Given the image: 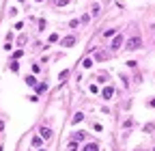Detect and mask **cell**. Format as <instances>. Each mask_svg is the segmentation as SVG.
<instances>
[{
    "mask_svg": "<svg viewBox=\"0 0 155 151\" xmlns=\"http://www.w3.org/2000/svg\"><path fill=\"white\" fill-rule=\"evenodd\" d=\"M140 46H142V39L138 37V35H136V37H131L129 41H127V50H138Z\"/></svg>",
    "mask_w": 155,
    "mask_h": 151,
    "instance_id": "obj_1",
    "label": "cell"
},
{
    "mask_svg": "<svg viewBox=\"0 0 155 151\" xmlns=\"http://www.w3.org/2000/svg\"><path fill=\"white\" fill-rule=\"evenodd\" d=\"M121 46H123V37L116 35V37L112 39V43H110V50H112V52H116V50H119Z\"/></svg>",
    "mask_w": 155,
    "mask_h": 151,
    "instance_id": "obj_2",
    "label": "cell"
},
{
    "mask_svg": "<svg viewBox=\"0 0 155 151\" xmlns=\"http://www.w3.org/2000/svg\"><path fill=\"white\" fill-rule=\"evenodd\" d=\"M39 134H41V138H45V140H50V138H52V130H50V127H41V130H39Z\"/></svg>",
    "mask_w": 155,
    "mask_h": 151,
    "instance_id": "obj_3",
    "label": "cell"
},
{
    "mask_svg": "<svg viewBox=\"0 0 155 151\" xmlns=\"http://www.w3.org/2000/svg\"><path fill=\"white\" fill-rule=\"evenodd\" d=\"M112 95H114V88L112 86H106V88H103V93H101V97L103 99H112Z\"/></svg>",
    "mask_w": 155,
    "mask_h": 151,
    "instance_id": "obj_4",
    "label": "cell"
},
{
    "mask_svg": "<svg viewBox=\"0 0 155 151\" xmlns=\"http://www.w3.org/2000/svg\"><path fill=\"white\" fill-rule=\"evenodd\" d=\"M73 43H75V37H65V39H63V46H65V48H71Z\"/></svg>",
    "mask_w": 155,
    "mask_h": 151,
    "instance_id": "obj_5",
    "label": "cell"
},
{
    "mask_svg": "<svg viewBox=\"0 0 155 151\" xmlns=\"http://www.w3.org/2000/svg\"><path fill=\"white\" fill-rule=\"evenodd\" d=\"M82 151H99V145H95V143H88L86 147H82Z\"/></svg>",
    "mask_w": 155,
    "mask_h": 151,
    "instance_id": "obj_6",
    "label": "cell"
},
{
    "mask_svg": "<svg viewBox=\"0 0 155 151\" xmlns=\"http://www.w3.org/2000/svg\"><path fill=\"white\" fill-rule=\"evenodd\" d=\"M82 119H84V114H82V112H78V114H73V119H71V123H73V125H78V123H80Z\"/></svg>",
    "mask_w": 155,
    "mask_h": 151,
    "instance_id": "obj_7",
    "label": "cell"
},
{
    "mask_svg": "<svg viewBox=\"0 0 155 151\" xmlns=\"http://www.w3.org/2000/svg\"><path fill=\"white\" fill-rule=\"evenodd\" d=\"M84 138H86L84 132H75V134H73V140H84Z\"/></svg>",
    "mask_w": 155,
    "mask_h": 151,
    "instance_id": "obj_8",
    "label": "cell"
},
{
    "mask_svg": "<svg viewBox=\"0 0 155 151\" xmlns=\"http://www.w3.org/2000/svg\"><path fill=\"white\" fill-rule=\"evenodd\" d=\"M26 84L35 86V84H37V78H35V76H28V78H26Z\"/></svg>",
    "mask_w": 155,
    "mask_h": 151,
    "instance_id": "obj_9",
    "label": "cell"
},
{
    "mask_svg": "<svg viewBox=\"0 0 155 151\" xmlns=\"http://www.w3.org/2000/svg\"><path fill=\"white\" fill-rule=\"evenodd\" d=\"M41 140H43L41 136H35L32 138V147H41Z\"/></svg>",
    "mask_w": 155,
    "mask_h": 151,
    "instance_id": "obj_10",
    "label": "cell"
},
{
    "mask_svg": "<svg viewBox=\"0 0 155 151\" xmlns=\"http://www.w3.org/2000/svg\"><path fill=\"white\" fill-rule=\"evenodd\" d=\"M82 65H84V69H91V67H93V60H91V58H84V60H82Z\"/></svg>",
    "mask_w": 155,
    "mask_h": 151,
    "instance_id": "obj_11",
    "label": "cell"
},
{
    "mask_svg": "<svg viewBox=\"0 0 155 151\" xmlns=\"http://www.w3.org/2000/svg\"><path fill=\"white\" fill-rule=\"evenodd\" d=\"M54 4H56V7H67L69 0H54Z\"/></svg>",
    "mask_w": 155,
    "mask_h": 151,
    "instance_id": "obj_12",
    "label": "cell"
},
{
    "mask_svg": "<svg viewBox=\"0 0 155 151\" xmlns=\"http://www.w3.org/2000/svg\"><path fill=\"white\" fill-rule=\"evenodd\" d=\"M58 41V35L56 32H52V35H50V43H56Z\"/></svg>",
    "mask_w": 155,
    "mask_h": 151,
    "instance_id": "obj_13",
    "label": "cell"
},
{
    "mask_svg": "<svg viewBox=\"0 0 155 151\" xmlns=\"http://www.w3.org/2000/svg\"><path fill=\"white\" fill-rule=\"evenodd\" d=\"M11 71H20V65L15 63V60H13V63H11Z\"/></svg>",
    "mask_w": 155,
    "mask_h": 151,
    "instance_id": "obj_14",
    "label": "cell"
},
{
    "mask_svg": "<svg viewBox=\"0 0 155 151\" xmlns=\"http://www.w3.org/2000/svg\"><path fill=\"white\" fill-rule=\"evenodd\" d=\"M67 151H78V145H75V143H71L69 147H67Z\"/></svg>",
    "mask_w": 155,
    "mask_h": 151,
    "instance_id": "obj_15",
    "label": "cell"
},
{
    "mask_svg": "<svg viewBox=\"0 0 155 151\" xmlns=\"http://www.w3.org/2000/svg\"><path fill=\"white\" fill-rule=\"evenodd\" d=\"M95 80H99V82H106V74H99V76L95 78Z\"/></svg>",
    "mask_w": 155,
    "mask_h": 151,
    "instance_id": "obj_16",
    "label": "cell"
},
{
    "mask_svg": "<svg viewBox=\"0 0 155 151\" xmlns=\"http://www.w3.org/2000/svg\"><path fill=\"white\" fill-rule=\"evenodd\" d=\"M103 35H106V37H112V35H114V28H108L106 32H103Z\"/></svg>",
    "mask_w": 155,
    "mask_h": 151,
    "instance_id": "obj_17",
    "label": "cell"
},
{
    "mask_svg": "<svg viewBox=\"0 0 155 151\" xmlns=\"http://www.w3.org/2000/svg\"><path fill=\"white\" fill-rule=\"evenodd\" d=\"M149 106H153V108H155V99H151V102H149Z\"/></svg>",
    "mask_w": 155,
    "mask_h": 151,
    "instance_id": "obj_18",
    "label": "cell"
},
{
    "mask_svg": "<svg viewBox=\"0 0 155 151\" xmlns=\"http://www.w3.org/2000/svg\"><path fill=\"white\" fill-rule=\"evenodd\" d=\"M37 2H43V0H37Z\"/></svg>",
    "mask_w": 155,
    "mask_h": 151,
    "instance_id": "obj_19",
    "label": "cell"
},
{
    "mask_svg": "<svg viewBox=\"0 0 155 151\" xmlns=\"http://www.w3.org/2000/svg\"><path fill=\"white\" fill-rule=\"evenodd\" d=\"M39 151H45V149H39Z\"/></svg>",
    "mask_w": 155,
    "mask_h": 151,
    "instance_id": "obj_20",
    "label": "cell"
},
{
    "mask_svg": "<svg viewBox=\"0 0 155 151\" xmlns=\"http://www.w3.org/2000/svg\"><path fill=\"white\" fill-rule=\"evenodd\" d=\"M20 2H22V0H20Z\"/></svg>",
    "mask_w": 155,
    "mask_h": 151,
    "instance_id": "obj_21",
    "label": "cell"
},
{
    "mask_svg": "<svg viewBox=\"0 0 155 151\" xmlns=\"http://www.w3.org/2000/svg\"><path fill=\"white\" fill-rule=\"evenodd\" d=\"M153 151H155V149H153Z\"/></svg>",
    "mask_w": 155,
    "mask_h": 151,
    "instance_id": "obj_22",
    "label": "cell"
}]
</instances>
